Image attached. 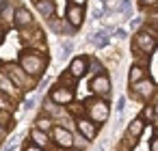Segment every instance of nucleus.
Wrapping results in <instances>:
<instances>
[{
    "mask_svg": "<svg viewBox=\"0 0 158 151\" xmlns=\"http://www.w3.org/2000/svg\"><path fill=\"white\" fill-rule=\"evenodd\" d=\"M20 67L28 74V76H41L46 69V58L37 52H22L20 56Z\"/></svg>",
    "mask_w": 158,
    "mask_h": 151,
    "instance_id": "f257e3e1",
    "label": "nucleus"
},
{
    "mask_svg": "<svg viewBox=\"0 0 158 151\" xmlns=\"http://www.w3.org/2000/svg\"><path fill=\"white\" fill-rule=\"evenodd\" d=\"M85 106H87V112H89V117H91V121L95 125L104 123L108 119V104L106 101H102V99H87Z\"/></svg>",
    "mask_w": 158,
    "mask_h": 151,
    "instance_id": "f03ea898",
    "label": "nucleus"
},
{
    "mask_svg": "<svg viewBox=\"0 0 158 151\" xmlns=\"http://www.w3.org/2000/svg\"><path fill=\"white\" fill-rule=\"evenodd\" d=\"M7 76H9V80H11L15 86H20V89H28V86H31L28 74H26L22 67H18V65H9V67H7Z\"/></svg>",
    "mask_w": 158,
    "mask_h": 151,
    "instance_id": "7ed1b4c3",
    "label": "nucleus"
},
{
    "mask_svg": "<svg viewBox=\"0 0 158 151\" xmlns=\"http://www.w3.org/2000/svg\"><path fill=\"white\" fill-rule=\"evenodd\" d=\"M134 46L141 48V50L147 52V54L154 52V50H156V37H154V33H152V30H147V33H136Z\"/></svg>",
    "mask_w": 158,
    "mask_h": 151,
    "instance_id": "20e7f679",
    "label": "nucleus"
},
{
    "mask_svg": "<svg viewBox=\"0 0 158 151\" xmlns=\"http://www.w3.org/2000/svg\"><path fill=\"white\" fill-rule=\"evenodd\" d=\"M91 91H93L95 95H108V91H110V80H108V76H106V74L95 76V78L91 80Z\"/></svg>",
    "mask_w": 158,
    "mask_h": 151,
    "instance_id": "39448f33",
    "label": "nucleus"
},
{
    "mask_svg": "<svg viewBox=\"0 0 158 151\" xmlns=\"http://www.w3.org/2000/svg\"><path fill=\"white\" fill-rule=\"evenodd\" d=\"M50 99L54 104H69L74 99V91L67 89V86H56V89L50 91Z\"/></svg>",
    "mask_w": 158,
    "mask_h": 151,
    "instance_id": "423d86ee",
    "label": "nucleus"
},
{
    "mask_svg": "<svg viewBox=\"0 0 158 151\" xmlns=\"http://www.w3.org/2000/svg\"><path fill=\"white\" fill-rule=\"evenodd\" d=\"M13 22H15L18 28H26V26L33 24V15H31V11L26 7H18L15 13H13Z\"/></svg>",
    "mask_w": 158,
    "mask_h": 151,
    "instance_id": "0eeeda50",
    "label": "nucleus"
},
{
    "mask_svg": "<svg viewBox=\"0 0 158 151\" xmlns=\"http://www.w3.org/2000/svg\"><path fill=\"white\" fill-rule=\"evenodd\" d=\"M87 67H89V58H87V56H76V58L72 61V65H69L67 71H69L74 78H80V76L87 74Z\"/></svg>",
    "mask_w": 158,
    "mask_h": 151,
    "instance_id": "6e6552de",
    "label": "nucleus"
},
{
    "mask_svg": "<svg viewBox=\"0 0 158 151\" xmlns=\"http://www.w3.org/2000/svg\"><path fill=\"white\" fill-rule=\"evenodd\" d=\"M54 140L59 147H65V149H69L74 145V136L67 127H54Z\"/></svg>",
    "mask_w": 158,
    "mask_h": 151,
    "instance_id": "1a4fd4ad",
    "label": "nucleus"
},
{
    "mask_svg": "<svg viewBox=\"0 0 158 151\" xmlns=\"http://www.w3.org/2000/svg\"><path fill=\"white\" fill-rule=\"evenodd\" d=\"M134 86V91H136V95L139 97H143V99H147V97H152L154 95V82L152 80H147V78H143L141 82H136V84H132Z\"/></svg>",
    "mask_w": 158,
    "mask_h": 151,
    "instance_id": "9d476101",
    "label": "nucleus"
},
{
    "mask_svg": "<svg viewBox=\"0 0 158 151\" xmlns=\"http://www.w3.org/2000/svg\"><path fill=\"white\" fill-rule=\"evenodd\" d=\"M78 129H80V134H82L87 140H93L95 134H98V125H95L93 121H89V119H80V121H78Z\"/></svg>",
    "mask_w": 158,
    "mask_h": 151,
    "instance_id": "9b49d317",
    "label": "nucleus"
},
{
    "mask_svg": "<svg viewBox=\"0 0 158 151\" xmlns=\"http://www.w3.org/2000/svg\"><path fill=\"white\" fill-rule=\"evenodd\" d=\"M82 18H85V15H82V9H80V7H74V5L67 7V22H69L74 28H78V26L82 24Z\"/></svg>",
    "mask_w": 158,
    "mask_h": 151,
    "instance_id": "f8f14e48",
    "label": "nucleus"
},
{
    "mask_svg": "<svg viewBox=\"0 0 158 151\" xmlns=\"http://www.w3.org/2000/svg\"><path fill=\"white\" fill-rule=\"evenodd\" d=\"M35 7H37V11L44 15V18H52L54 15V11H56V5H54V0H39V2H35Z\"/></svg>",
    "mask_w": 158,
    "mask_h": 151,
    "instance_id": "ddd939ff",
    "label": "nucleus"
},
{
    "mask_svg": "<svg viewBox=\"0 0 158 151\" xmlns=\"http://www.w3.org/2000/svg\"><path fill=\"white\" fill-rule=\"evenodd\" d=\"M31 140H33L35 147H39V149L48 147V136H46V132H41V129H37V127L31 132Z\"/></svg>",
    "mask_w": 158,
    "mask_h": 151,
    "instance_id": "4468645a",
    "label": "nucleus"
},
{
    "mask_svg": "<svg viewBox=\"0 0 158 151\" xmlns=\"http://www.w3.org/2000/svg\"><path fill=\"white\" fill-rule=\"evenodd\" d=\"M143 129H145L143 119H134V121L128 125V136H130V138H136V136H141V134H143Z\"/></svg>",
    "mask_w": 158,
    "mask_h": 151,
    "instance_id": "2eb2a0df",
    "label": "nucleus"
},
{
    "mask_svg": "<svg viewBox=\"0 0 158 151\" xmlns=\"http://www.w3.org/2000/svg\"><path fill=\"white\" fill-rule=\"evenodd\" d=\"M15 84L9 80V76L5 74H0V93H5V95H15Z\"/></svg>",
    "mask_w": 158,
    "mask_h": 151,
    "instance_id": "dca6fc26",
    "label": "nucleus"
},
{
    "mask_svg": "<svg viewBox=\"0 0 158 151\" xmlns=\"http://www.w3.org/2000/svg\"><path fill=\"white\" fill-rule=\"evenodd\" d=\"M91 43H93L95 48H104V46L108 43V33H106V30H100V33H95V35L91 37Z\"/></svg>",
    "mask_w": 158,
    "mask_h": 151,
    "instance_id": "f3484780",
    "label": "nucleus"
},
{
    "mask_svg": "<svg viewBox=\"0 0 158 151\" xmlns=\"http://www.w3.org/2000/svg\"><path fill=\"white\" fill-rule=\"evenodd\" d=\"M143 78H145V69L139 67V65H134V67L130 69V84H136V82H141Z\"/></svg>",
    "mask_w": 158,
    "mask_h": 151,
    "instance_id": "a211bd4d",
    "label": "nucleus"
},
{
    "mask_svg": "<svg viewBox=\"0 0 158 151\" xmlns=\"http://www.w3.org/2000/svg\"><path fill=\"white\" fill-rule=\"evenodd\" d=\"M63 84H67V89H72V91H74V86H76V78L67 71V74H63V76H61V86H63Z\"/></svg>",
    "mask_w": 158,
    "mask_h": 151,
    "instance_id": "6ab92c4d",
    "label": "nucleus"
},
{
    "mask_svg": "<svg viewBox=\"0 0 158 151\" xmlns=\"http://www.w3.org/2000/svg\"><path fill=\"white\" fill-rule=\"evenodd\" d=\"M52 127V121L48 119V117H39L37 119V129H41V132H48Z\"/></svg>",
    "mask_w": 158,
    "mask_h": 151,
    "instance_id": "aec40b11",
    "label": "nucleus"
},
{
    "mask_svg": "<svg viewBox=\"0 0 158 151\" xmlns=\"http://www.w3.org/2000/svg\"><path fill=\"white\" fill-rule=\"evenodd\" d=\"M119 11H121L126 18H130V0H121V5H119Z\"/></svg>",
    "mask_w": 158,
    "mask_h": 151,
    "instance_id": "412c9836",
    "label": "nucleus"
},
{
    "mask_svg": "<svg viewBox=\"0 0 158 151\" xmlns=\"http://www.w3.org/2000/svg\"><path fill=\"white\" fill-rule=\"evenodd\" d=\"M0 108H2V110H13L11 99H7V97H2V95H0Z\"/></svg>",
    "mask_w": 158,
    "mask_h": 151,
    "instance_id": "4be33fe9",
    "label": "nucleus"
},
{
    "mask_svg": "<svg viewBox=\"0 0 158 151\" xmlns=\"http://www.w3.org/2000/svg\"><path fill=\"white\" fill-rule=\"evenodd\" d=\"M72 48H74V43H72V41H65V43H63V54H61V58H67L69 52H72Z\"/></svg>",
    "mask_w": 158,
    "mask_h": 151,
    "instance_id": "5701e85b",
    "label": "nucleus"
},
{
    "mask_svg": "<svg viewBox=\"0 0 158 151\" xmlns=\"http://www.w3.org/2000/svg\"><path fill=\"white\" fill-rule=\"evenodd\" d=\"M123 108H126V97H119V101H117V112L121 114V112H123Z\"/></svg>",
    "mask_w": 158,
    "mask_h": 151,
    "instance_id": "b1692460",
    "label": "nucleus"
},
{
    "mask_svg": "<svg viewBox=\"0 0 158 151\" xmlns=\"http://www.w3.org/2000/svg\"><path fill=\"white\" fill-rule=\"evenodd\" d=\"M91 65H93V71H95V74H98V76H100V74H102V71H104V69H102V65H100V63H98V61H93V63H91Z\"/></svg>",
    "mask_w": 158,
    "mask_h": 151,
    "instance_id": "393cba45",
    "label": "nucleus"
},
{
    "mask_svg": "<svg viewBox=\"0 0 158 151\" xmlns=\"http://www.w3.org/2000/svg\"><path fill=\"white\" fill-rule=\"evenodd\" d=\"M69 2H72L74 7H80V9H82V7L87 5V0H69Z\"/></svg>",
    "mask_w": 158,
    "mask_h": 151,
    "instance_id": "a878e982",
    "label": "nucleus"
},
{
    "mask_svg": "<svg viewBox=\"0 0 158 151\" xmlns=\"http://www.w3.org/2000/svg\"><path fill=\"white\" fill-rule=\"evenodd\" d=\"M126 35H128V33H126L123 28H119V30H115V37H117V39H126Z\"/></svg>",
    "mask_w": 158,
    "mask_h": 151,
    "instance_id": "bb28decb",
    "label": "nucleus"
},
{
    "mask_svg": "<svg viewBox=\"0 0 158 151\" xmlns=\"http://www.w3.org/2000/svg\"><path fill=\"white\" fill-rule=\"evenodd\" d=\"M143 117L152 119V117H154V108H145V110H143Z\"/></svg>",
    "mask_w": 158,
    "mask_h": 151,
    "instance_id": "cd10ccee",
    "label": "nucleus"
},
{
    "mask_svg": "<svg viewBox=\"0 0 158 151\" xmlns=\"http://www.w3.org/2000/svg\"><path fill=\"white\" fill-rule=\"evenodd\" d=\"M149 30H158V20H149Z\"/></svg>",
    "mask_w": 158,
    "mask_h": 151,
    "instance_id": "c85d7f7f",
    "label": "nucleus"
},
{
    "mask_svg": "<svg viewBox=\"0 0 158 151\" xmlns=\"http://www.w3.org/2000/svg\"><path fill=\"white\" fill-rule=\"evenodd\" d=\"M33 106H35V99H33V97H31V99H28V101H26V106H24V108H26V110H31V108H33Z\"/></svg>",
    "mask_w": 158,
    "mask_h": 151,
    "instance_id": "c756f323",
    "label": "nucleus"
},
{
    "mask_svg": "<svg viewBox=\"0 0 158 151\" xmlns=\"http://www.w3.org/2000/svg\"><path fill=\"white\" fill-rule=\"evenodd\" d=\"M149 149H152V151H158V138L152 140V147H149Z\"/></svg>",
    "mask_w": 158,
    "mask_h": 151,
    "instance_id": "7c9ffc66",
    "label": "nucleus"
},
{
    "mask_svg": "<svg viewBox=\"0 0 158 151\" xmlns=\"http://www.w3.org/2000/svg\"><path fill=\"white\" fill-rule=\"evenodd\" d=\"M141 2H143V5H149V7H152V5H156V2H158V0H141Z\"/></svg>",
    "mask_w": 158,
    "mask_h": 151,
    "instance_id": "2f4dec72",
    "label": "nucleus"
},
{
    "mask_svg": "<svg viewBox=\"0 0 158 151\" xmlns=\"http://www.w3.org/2000/svg\"><path fill=\"white\" fill-rule=\"evenodd\" d=\"M139 24H141V18H136V20H132V24H130V26H132V28H136Z\"/></svg>",
    "mask_w": 158,
    "mask_h": 151,
    "instance_id": "473e14b6",
    "label": "nucleus"
},
{
    "mask_svg": "<svg viewBox=\"0 0 158 151\" xmlns=\"http://www.w3.org/2000/svg\"><path fill=\"white\" fill-rule=\"evenodd\" d=\"M2 39H5V28L0 26V43H2Z\"/></svg>",
    "mask_w": 158,
    "mask_h": 151,
    "instance_id": "72a5a7b5",
    "label": "nucleus"
},
{
    "mask_svg": "<svg viewBox=\"0 0 158 151\" xmlns=\"http://www.w3.org/2000/svg\"><path fill=\"white\" fill-rule=\"evenodd\" d=\"M26 151H44V149H39V147H26Z\"/></svg>",
    "mask_w": 158,
    "mask_h": 151,
    "instance_id": "f704fd0d",
    "label": "nucleus"
},
{
    "mask_svg": "<svg viewBox=\"0 0 158 151\" xmlns=\"http://www.w3.org/2000/svg\"><path fill=\"white\" fill-rule=\"evenodd\" d=\"M5 134H7V129H5V127H0V138H2Z\"/></svg>",
    "mask_w": 158,
    "mask_h": 151,
    "instance_id": "c9c22d12",
    "label": "nucleus"
},
{
    "mask_svg": "<svg viewBox=\"0 0 158 151\" xmlns=\"http://www.w3.org/2000/svg\"><path fill=\"white\" fill-rule=\"evenodd\" d=\"M95 151H104V147H98V149H95Z\"/></svg>",
    "mask_w": 158,
    "mask_h": 151,
    "instance_id": "e433bc0d",
    "label": "nucleus"
},
{
    "mask_svg": "<svg viewBox=\"0 0 158 151\" xmlns=\"http://www.w3.org/2000/svg\"><path fill=\"white\" fill-rule=\"evenodd\" d=\"M35 2H39V0H35Z\"/></svg>",
    "mask_w": 158,
    "mask_h": 151,
    "instance_id": "4c0bfd02",
    "label": "nucleus"
}]
</instances>
